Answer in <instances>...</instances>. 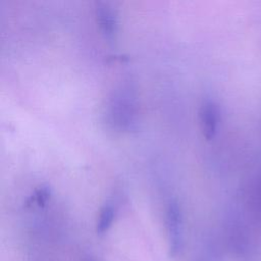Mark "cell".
Returning a JSON list of instances; mask_svg holds the SVG:
<instances>
[{"mask_svg":"<svg viewBox=\"0 0 261 261\" xmlns=\"http://www.w3.org/2000/svg\"><path fill=\"white\" fill-rule=\"evenodd\" d=\"M165 223L169 243V256L177 259L184 253V228L180 208L177 202L173 200L167 205Z\"/></svg>","mask_w":261,"mask_h":261,"instance_id":"6da1fadb","label":"cell"},{"mask_svg":"<svg viewBox=\"0 0 261 261\" xmlns=\"http://www.w3.org/2000/svg\"><path fill=\"white\" fill-rule=\"evenodd\" d=\"M97 23L106 38H111L116 32L117 17L112 7L105 2H97L95 8Z\"/></svg>","mask_w":261,"mask_h":261,"instance_id":"3957f363","label":"cell"},{"mask_svg":"<svg viewBox=\"0 0 261 261\" xmlns=\"http://www.w3.org/2000/svg\"><path fill=\"white\" fill-rule=\"evenodd\" d=\"M51 188L49 187V186H41L39 189H37L36 191H35V193L28 199V201H27V204L28 205H31V204H33L34 202L38 205V206H40V207H42V206H44L46 203H47V201L49 200V198H50V196H51Z\"/></svg>","mask_w":261,"mask_h":261,"instance_id":"5b68a950","label":"cell"},{"mask_svg":"<svg viewBox=\"0 0 261 261\" xmlns=\"http://www.w3.org/2000/svg\"><path fill=\"white\" fill-rule=\"evenodd\" d=\"M114 216H115V210L112 204L107 203L101 208L97 225H96V231L98 234H103L110 228L114 220Z\"/></svg>","mask_w":261,"mask_h":261,"instance_id":"277c9868","label":"cell"},{"mask_svg":"<svg viewBox=\"0 0 261 261\" xmlns=\"http://www.w3.org/2000/svg\"><path fill=\"white\" fill-rule=\"evenodd\" d=\"M200 123L204 137L207 140L214 138L220 119V111L218 105L211 101L206 100L200 108Z\"/></svg>","mask_w":261,"mask_h":261,"instance_id":"7a4b0ae2","label":"cell"},{"mask_svg":"<svg viewBox=\"0 0 261 261\" xmlns=\"http://www.w3.org/2000/svg\"><path fill=\"white\" fill-rule=\"evenodd\" d=\"M252 199H253L254 210H255L259 220L261 221V177L257 178L254 184Z\"/></svg>","mask_w":261,"mask_h":261,"instance_id":"8992f818","label":"cell"}]
</instances>
